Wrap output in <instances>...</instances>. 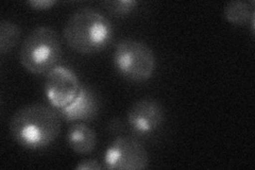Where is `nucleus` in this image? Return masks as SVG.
<instances>
[{"label": "nucleus", "mask_w": 255, "mask_h": 170, "mask_svg": "<svg viewBox=\"0 0 255 170\" xmlns=\"http://www.w3.org/2000/svg\"><path fill=\"white\" fill-rule=\"evenodd\" d=\"M60 113L42 103L28 104L14 113L9 130L12 139L23 148L37 150L58 139L62 127Z\"/></svg>", "instance_id": "obj_1"}, {"label": "nucleus", "mask_w": 255, "mask_h": 170, "mask_svg": "<svg viewBox=\"0 0 255 170\" xmlns=\"http://www.w3.org/2000/svg\"><path fill=\"white\" fill-rule=\"evenodd\" d=\"M63 37L73 50L93 54L106 49L111 44L114 28L105 15L91 9H82L69 16L63 28Z\"/></svg>", "instance_id": "obj_2"}, {"label": "nucleus", "mask_w": 255, "mask_h": 170, "mask_svg": "<svg viewBox=\"0 0 255 170\" xmlns=\"http://www.w3.org/2000/svg\"><path fill=\"white\" fill-rule=\"evenodd\" d=\"M61 55L62 40L58 32L50 27H38L23 39L19 61L32 74L43 75L55 67Z\"/></svg>", "instance_id": "obj_3"}, {"label": "nucleus", "mask_w": 255, "mask_h": 170, "mask_svg": "<svg viewBox=\"0 0 255 170\" xmlns=\"http://www.w3.org/2000/svg\"><path fill=\"white\" fill-rule=\"evenodd\" d=\"M113 63L119 74L133 82H145L156 68L153 50L145 42L135 38L119 40L114 49Z\"/></svg>", "instance_id": "obj_4"}, {"label": "nucleus", "mask_w": 255, "mask_h": 170, "mask_svg": "<svg viewBox=\"0 0 255 170\" xmlns=\"http://www.w3.org/2000/svg\"><path fill=\"white\" fill-rule=\"evenodd\" d=\"M106 168L114 170H138L149 167L148 151L140 142L129 136L117 137L105 155Z\"/></svg>", "instance_id": "obj_5"}, {"label": "nucleus", "mask_w": 255, "mask_h": 170, "mask_svg": "<svg viewBox=\"0 0 255 170\" xmlns=\"http://www.w3.org/2000/svg\"><path fill=\"white\" fill-rule=\"evenodd\" d=\"M81 87L77 75L65 66H55L46 75L44 85L46 97L51 105L59 110L73 101Z\"/></svg>", "instance_id": "obj_6"}, {"label": "nucleus", "mask_w": 255, "mask_h": 170, "mask_svg": "<svg viewBox=\"0 0 255 170\" xmlns=\"http://www.w3.org/2000/svg\"><path fill=\"white\" fill-rule=\"evenodd\" d=\"M127 119L134 132L151 134L162 127L165 120V109L154 98H141L131 105Z\"/></svg>", "instance_id": "obj_7"}, {"label": "nucleus", "mask_w": 255, "mask_h": 170, "mask_svg": "<svg viewBox=\"0 0 255 170\" xmlns=\"http://www.w3.org/2000/svg\"><path fill=\"white\" fill-rule=\"evenodd\" d=\"M59 111L60 115L68 121H90L98 114L99 103L89 88L81 87L76 98Z\"/></svg>", "instance_id": "obj_8"}, {"label": "nucleus", "mask_w": 255, "mask_h": 170, "mask_svg": "<svg viewBox=\"0 0 255 170\" xmlns=\"http://www.w3.org/2000/svg\"><path fill=\"white\" fill-rule=\"evenodd\" d=\"M68 147L79 155H89L97 145V135L92 128L77 123L69 128L66 135Z\"/></svg>", "instance_id": "obj_9"}, {"label": "nucleus", "mask_w": 255, "mask_h": 170, "mask_svg": "<svg viewBox=\"0 0 255 170\" xmlns=\"http://www.w3.org/2000/svg\"><path fill=\"white\" fill-rule=\"evenodd\" d=\"M254 1H230L225 5L223 14L228 21L236 26H244L251 23L254 31Z\"/></svg>", "instance_id": "obj_10"}, {"label": "nucleus", "mask_w": 255, "mask_h": 170, "mask_svg": "<svg viewBox=\"0 0 255 170\" xmlns=\"http://www.w3.org/2000/svg\"><path fill=\"white\" fill-rule=\"evenodd\" d=\"M21 30L17 23L2 19L0 21V53L10 52L17 45Z\"/></svg>", "instance_id": "obj_11"}, {"label": "nucleus", "mask_w": 255, "mask_h": 170, "mask_svg": "<svg viewBox=\"0 0 255 170\" xmlns=\"http://www.w3.org/2000/svg\"><path fill=\"white\" fill-rule=\"evenodd\" d=\"M102 5L111 14L125 16L130 14L135 9V6L137 5V1H135V0H109V1L102 2Z\"/></svg>", "instance_id": "obj_12"}, {"label": "nucleus", "mask_w": 255, "mask_h": 170, "mask_svg": "<svg viewBox=\"0 0 255 170\" xmlns=\"http://www.w3.org/2000/svg\"><path fill=\"white\" fill-rule=\"evenodd\" d=\"M55 3H57L55 0H30V1L27 2V4L30 5L32 9L41 11L51 9Z\"/></svg>", "instance_id": "obj_13"}, {"label": "nucleus", "mask_w": 255, "mask_h": 170, "mask_svg": "<svg viewBox=\"0 0 255 170\" xmlns=\"http://www.w3.org/2000/svg\"><path fill=\"white\" fill-rule=\"evenodd\" d=\"M103 167L97 160H85L76 166L78 170H101Z\"/></svg>", "instance_id": "obj_14"}]
</instances>
